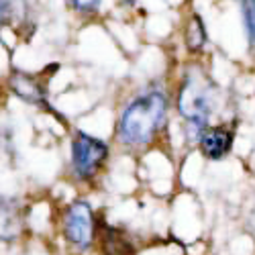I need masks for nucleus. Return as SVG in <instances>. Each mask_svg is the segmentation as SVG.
<instances>
[{
	"label": "nucleus",
	"mask_w": 255,
	"mask_h": 255,
	"mask_svg": "<svg viewBox=\"0 0 255 255\" xmlns=\"http://www.w3.org/2000/svg\"><path fill=\"white\" fill-rule=\"evenodd\" d=\"M111 147L106 141L76 131L72 137V169L80 182H94L106 167Z\"/></svg>",
	"instance_id": "obj_3"
},
{
	"label": "nucleus",
	"mask_w": 255,
	"mask_h": 255,
	"mask_svg": "<svg viewBox=\"0 0 255 255\" xmlns=\"http://www.w3.org/2000/svg\"><path fill=\"white\" fill-rule=\"evenodd\" d=\"M61 235L76 251H88L98 235L94 208L86 200H74L61 212Z\"/></svg>",
	"instance_id": "obj_4"
},
{
	"label": "nucleus",
	"mask_w": 255,
	"mask_h": 255,
	"mask_svg": "<svg viewBox=\"0 0 255 255\" xmlns=\"http://www.w3.org/2000/svg\"><path fill=\"white\" fill-rule=\"evenodd\" d=\"M66 4L82 16H94L100 10L102 0H66Z\"/></svg>",
	"instance_id": "obj_11"
},
{
	"label": "nucleus",
	"mask_w": 255,
	"mask_h": 255,
	"mask_svg": "<svg viewBox=\"0 0 255 255\" xmlns=\"http://www.w3.org/2000/svg\"><path fill=\"white\" fill-rule=\"evenodd\" d=\"M121 2H123V4H135L137 0H121Z\"/></svg>",
	"instance_id": "obj_13"
},
{
	"label": "nucleus",
	"mask_w": 255,
	"mask_h": 255,
	"mask_svg": "<svg viewBox=\"0 0 255 255\" xmlns=\"http://www.w3.org/2000/svg\"><path fill=\"white\" fill-rule=\"evenodd\" d=\"M167 121V96L159 88H149L127 102L121 111L115 139L127 149H145L161 133Z\"/></svg>",
	"instance_id": "obj_1"
},
{
	"label": "nucleus",
	"mask_w": 255,
	"mask_h": 255,
	"mask_svg": "<svg viewBox=\"0 0 255 255\" xmlns=\"http://www.w3.org/2000/svg\"><path fill=\"white\" fill-rule=\"evenodd\" d=\"M14 16V0H0V29L10 25Z\"/></svg>",
	"instance_id": "obj_12"
},
{
	"label": "nucleus",
	"mask_w": 255,
	"mask_h": 255,
	"mask_svg": "<svg viewBox=\"0 0 255 255\" xmlns=\"http://www.w3.org/2000/svg\"><path fill=\"white\" fill-rule=\"evenodd\" d=\"M47 84L49 76L45 72L29 74L23 70H12L8 74V88L29 104L47 106Z\"/></svg>",
	"instance_id": "obj_5"
},
{
	"label": "nucleus",
	"mask_w": 255,
	"mask_h": 255,
	"mask_svg": "<svg viewBox=\"0 0 255 255\" xmlns=\"http://www.w3.org/2000/svg\"><path fill=\"white\" fill-rule=\"evenodd\" d=\"M23 231V217L14 202L0 204V239L10 241Z\"/></svg>",
	"instance_id": "obj_8"
},
{
	"label": "nucleus",
	"mask_w": 255,
	"mask_h": 255,
	"mask_svg": "<svg viewBox=\"0 0 255 255\" xmlns=\"http://www.w3.org/2000/svg\"><path fill=\"white\" fill-rule=\"evenodd\" d=\"M98 245L104 255H135L137 249L131 243V239L127 237V233L115 227H98Z\"/></svg>",
	"instance_id": "obj_7"
},
{
	"label": "nucleus",
	"mask_w": 255,
	"mask_h": 255,
	"mask_svg": "<svg viewBox=\"0 0 255 255\" xmlns=\"http://www.w3.org/2000/svg\"><path fill=\"white\" fill-rule=\"evenodd\" d=\"M217 84L200 68H188L178 90V113L188 125L208 127V117L217 109Z\"/></svg>",
	"instance_id": "obj_2"
},
{
	"label": "nucleus",
	"mask_w": 255,
	"mask_h": 255,
	"mask_svg": "<svg viewBox=\"0 0 255 255\" xmlns=\"http://www.w3.org/2000/svg\"><path fill=\"white\" fill-rule=\"evenodd\" d=\"M241 14L251 49H255V0H241Z\"/></svg>",
	"instance_id": "obj_10"
},
{
	"label": "nucleus",
	"mask_w": 255,
	"mask_h": 255,
	"mask_svg": "<svg viewBox=\"0 0 255 255\" xmlns=\"http://www.w3.org/2000/svg\"><path fill=\"white\" fill-rule=\"evenodd\" d=\"M233 141H235V135L229 127L223 125H208L202 129L200 137H198V147L206 159L219 161L223 157H227L233 149Z\"/></svg>",
	"instance_id": "obj_6"
},
{
	"label": "nucleus",
	"mask_w": 255,
	"mask_h": 255,
	"mask_svg": "<svg viewBox=\"0 0 255 255\" xmlns=\"http://www.w3.org/2000/svg\"><path fill=\"white\" fill-rule=\"evenodd\" d=\"M184 41L190 53H200L208 41V33L204 27V20L200 18V14L192 12L186 20V29H184Z\"/></svg>",
	"instance_id": "obj_9"
}]
</instances>
